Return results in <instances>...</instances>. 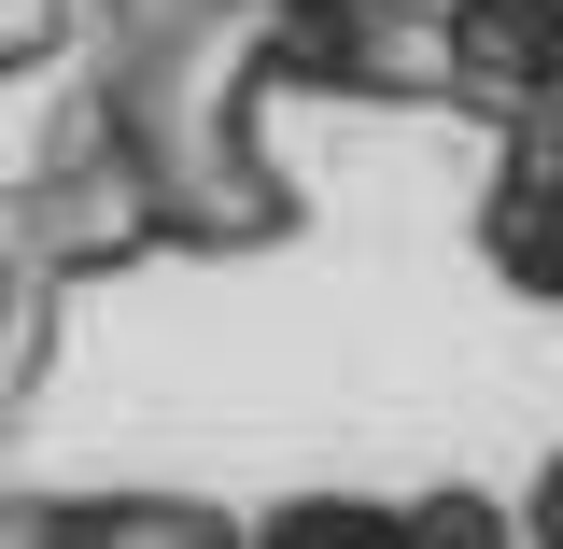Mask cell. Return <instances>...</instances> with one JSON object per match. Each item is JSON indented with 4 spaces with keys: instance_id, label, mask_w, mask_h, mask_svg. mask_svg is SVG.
<instances>
[{
    "instance_id": "obj_1",
    "label": "cell",
    "mask_w": 563,
    "mask_h": 549,
    "mask_svg": "<svg viewBox=\"0 0 563 549\" xmlns=\"http://www.w3.org/2000/svg\"><path fill=\"white\" fill-rule=\"evenodd\" d=\"M57 43H70V0H0V70L57 57Z\"/></svg>"
}]
</instances>
